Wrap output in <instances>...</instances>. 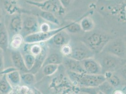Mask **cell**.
<instances>
[{"instance_id": "cell-32", "label": "cell", "mask_w": 126, "mask_h": 94, "mask_svg": "<svg viewBox=\"0 0 126 94\" xmlns=\"http://www.w3.org/2000/svg\"><path fill=\"white\" fill-rule=\"evenodd\" d=\"M40 30L41 31L46 32L50 31V26L47 23H43L40 26Z\"/></svg>"}, {"instance_id": "cell-15", "label": "cell", "mask_w": 126, "mask_h": 94, "mask_svg": "<svg viewBox=\"0 0 126 94\" xmlns=\"http://www.w3.org/2000/svg\"><path fill=\"white\" fill-rule=\"evenodd\" d=\"M9 45V38L4 23H0V48L5 51Z\"/></svg>"}, {"instance_id": "cell-34", "label": "cell", "mask_w": 126, "mask_h": 94, "mask_svg": "<svg viewBox=\"0 0 126 94\" xmlns=\"http://www.w3.org/2000/svg\"><path fill=\"white\" fill-rule=\"evenodd\" d=\"M104 94V93H103V92H101H101H98V94Z\"/></svg>"}, {"instance_id": "cell-4", "label": "cell", "mask_w": 126, "mask_h": 94, "mask_svg": "<svg viewBox=\"0 0 126 94\" xmlns=\"http://www.w3.org/2000/svg\"><path fill=\"white\" fill-rule=\"evenodd\" d=\"M4 25L8 31L10 42L12 37L19 34L22 30L21 14L16 13L12 15H8L6 18Z\"/></svg>"}, {"instance_id": "cell-17", "label": "cell", "mask_w": 126, "mask_h": 94, "mask_svg": "<svg viewBox=\"0 0 126 94\" xmlns=\"http://www.w3.org/2000/svg\"><path fill=\"white\" fill-rule=\"evenodd\" d=\"M63 58L62 54L57 53H54L48 55L43 63L42 67L49 64L59 65L63 62Z\"/></svg>"}, {"instance_id": "cell-5", "label": "cell", "mask_w": 126, "mask_h": 94, "mask_svg": "<svg viewBox=\"0 0 126 94\" xmlns=\"http://www.w3.org/2000/svg\"><path fill=\"white\" fill-rule=\"evenodd\" d=\"M67 26L68 25L46 32L38 31L32 33L24 38V42L26 44H34L47 41L58 32L66 29Z\"/></svg>"}, {"instance_id": "cell-16", "label": "cell", "mask_w": 126, "mask_h": 94, "mask_svg": "<svg viewBox=\"0 0 126 94\" xmlns=\"http://www.w3.org/2000/svg\"><path fill=\"white\" fill-rule=\"evenodd\" d=\"M6 77L9 83L14 89L20 86L21 83V73L18 70H14L6 74Z\"/></svg>"}, {"instance_id": "cell-21", "label": "cell", "mask_w": 126, "mask_h": 94, "mask_svg": "<svg viewBox=\"0 0 126 94\" xmlns=\"http://www.w3.org/2000/svg\"><path fill=\"white\" fill-rule=\"evenodd\" d=\"M21 83H23L25 86H30L35 83L36 78L34 74L30 73H21Z\"/></svg>"}, {"instance_id": "cell-31", "label": "cell", "mask_w": 126, "mask_h": 94, "mask_svg": "<svg viewBox=\"0 0 126 94\" xmlns=\"http://www.w3.org/2000/svg\"><path fill=\"white\" fill-rule=\"evenodd\" d=\"M4 69V51L0 48V75Z\"/></svg>"}, {"instance_id": "cell-18", "label": "cell", "mask_w": 126, "mask_h": 94, "mask_svg": "<svg viewBox=\"0 0 126 94\" xmlns=\"http://www.w3.org/2000/svg\"><path fill=\"white\" fill-rule=\"evenodd\" d=\"M13 90L5 75H0V94H10Z\"/></svg>"}, {"instance_id": "cell-3", "label": "cell", "mask_w": 126, "mask_h": 94, "mask_svg": "<svg viewBox=\"0 0 126 94\" xmlns=\"http://www.w3.org/2000/svg\"><path fill=\"white\" fill-rule=\"evenodd\" d=\"M22 30L20 32L23 38L38 31L39 23L35 16L27 14H21Z\"/></svg>"}, {"instance_id": "cell-25", "label": "cell", "mask_w": 126, "mask_h": 94, "mask_svg": "<svg viewBox=\"0 0 126 94\" xmlns=\"http://www.w3.org/2000/svg\"><path fill=\"white\" fill-rule=\"evenodd\" d=\"M31 44V46L30 47L29 49H23L24 52H29L30 53L36 57L40 55L42 50V47L40 45L38 44L37 43H34V44Z\"/></svg>"}, {"instance_id": "cell-9", "label": "cell", "mask_w": 126, "mask_h": 94, "mask_svg": "<svg viewBox=\"0 0 126 94\" xmlns=\"http://www.w3.org/2000/svg\"><path fill=\"white\" fill-rule=\"evenodd\" d=\"M85 73L89 74H102V69L99 63L92 58L80 61Z\"/></svg>"}, {"instance_id": "cell-30", "label": "cell", "mask_w": 126, "mask_h": 94, "mask_svg": "<svg viewBox=\"0 0 126 94\" xmlns=\"http://www.w3.org/2000/svg\"><path fill=\"white\" fill-rule=\"evenodd\" d=\"M60 50L62 55L68 57L72 52V47L68 44H66L61 47Z\"/></svg>"}, {"instance_id": "cell-13", "label": "cell", "mask_w": 126, "mask_h": 94, "mask_svg": "<svg viewBox=\"0 0 126 94\" xmlns=\"http://www.w3.org/2000/svg\"><path fill=\"white\" fill-rule=\"evenodd\" d=\"M63 30L58 32L50 39L53 44L58 47H62L67 44L70 41V37L67 32Z\"/></svg>"}, {"instance_id": "cell-22", "label": "cell", "mask_w": 126, "mask_h": 94, "mask_svg": "<svg viewBox=\"0 0 126 94\" xmlns=\"http://www.w3.org/2000/svg\"><path fill=\"white\" fill-rule=\"evenodd\" d=\"M40 16L43 19H44L46 21H48L57 25H60L59 21L52 13L42 11L40 12Z\"/></svg>"}, {"instance_id": "cell-10", "label": "cell", "mask_w": 126, "mask_h": 94, "mask_svg": "<svg viewBox=\"0 0 126 94\" xmlns=\"http://www.w3.org/2000/svg\"><path fill=\"white\" fill-rule=\"evenodd\" d=\"M120 58L108 53L101 59L100 63H98L101 66L102 70L103 69L111 70L115 69L121 63Z\"/></svg>"}, {"instance_id": "cell-36", "label": "cell", "mask_w": 126, "mask_h": 94, "mask_svg": "<svg viewBox=\"0 0 126 94\" xmlns=\"http://www.w3.org/2000/svg\"></svg>"}, {"instance_id": "cell-28", "label": "cell", "mask_w": 126, "mask_h": 94, "mask_svg": "<svg viewBox=\"0 0 126 94\" xmlns=\"http://www.w3.org/2000/svg\"><path fill=\"white\" fill-rule=\"evenodd\" d=\"M106 79H107L108 82L110 84L111 86L117 87L120 83V80L118 77L114 75L110 74V75H108L105 76Z\"/></svg>"}, {"instance_id": "cell-14", "label": "cell", "mask_w": 126, "mask_h": 94, "mask_svg": "<svg viewBox=\"0 0 126 94\" xmlns=\"http://www.w3.org/2000/svg\"><path fill=\"white\" fill-rule=\"evenodd\" d=\"M47 49H46L45 48L43 47L41 53L38 56L35 57L34 64L31 70L29 72H30L33 74L37 73L40 69L42 67L43 64L47 57Z\"/></svg>"}, {"instance_id": "cell-23", "label": "cell", "mask_w": 126, "mask_h": 94, "mask_svg": "<svg viewBox=\"0 0 126 94\" xmlns=\"http://www.w3.org/2000/svg\"><path fill=\"white\" fill-rule=\"evenodd\" d=\"M80 26L81 29L84 31H89L94 28V24L91 18L86 17L80 22Z\"/></svg>"}, {"instance_id": "cell-20", "label": "cell", "mask_w": 126, "mask_h": 94, "mask_svg": "<svg viewBox=\"0 0 126 94\" xmlns=\"http://www.w3.org/2000/svg\"><path fill=\"white\" fill-rule=\"evenodd\" d=\"M21 54L22 55L26 69L29 72L34 64L35 57L29 52H24V53H21Z\"/></svg>"}, {"instance_id": "cell-33", "label": "cell", "mask_w": 126, "mask_h": 94, "mask_svg": "<svg viewBox=\"0 0 126 94\" xmlns=\"http://www.w3.org/2000/svg\"><path fill=\"white\" fill-rule=\"evenodd\" d=\"M114 94H122V93H121V92L120 91L118 90V91H115V92H114Z\"/></svg>"}, {"instance_id": "cell-29", "label": "cell", "mask_w": 126, "mask_h": 94, "mask_svg": "<svg viewBox=\"0 0 126 94\" xmlns=\"http://www.w3.org/2000/svg\"><path fill=\"white\" fill-rule=\"evenodd\" d=\"M66 29L71 33H76L80 31L81 29L79 24L77 23H73L68 25Z\"/></svg>"}, {"instance_id": "cell-19", "label": "cell", "mask_w": 126, "mask_h": 94, "mask_svg": "<svg viewBox=\"0 0 126 94\" xmlns=\"http://www.w3.org/2000/svg\"><path fill=\"white\" fill-rule=\"evenodd\" d=\"M24 43L23 37L20 34H17L11 39L9 42V47L11 49L18 50Z\"/></svg>"}, {"instance_id": "cell-27", "label": "cell", "mask_w": 126, "mask_h": 94, "mask_svg": "<svg viewBox=\"0 0 126 94\" xmlns=\"http://www.w3.org/2000/svg\"><path fill=\"white\" fill-rule=\"evenodd\" d=\"M13 91L16 94H34L32 89L25 85L19 86L14 88Z\"/></svg>"}, {"instance_id": "cell-2", "label": "cell", "mask_w": 126, "mask_h": 94, "mask_svg": "<svg viewBox=\"0 0 126 94\" xmlns=\"http://www.w3.org/2000/svg\"><path fill=\"white\" fill-rule=\"evenodd\" d=\"M109 40V37L106 34L95 32L91 34L86 39V45L92 51L99 52L104 48Z\"/></svg>"}, {"instance_id": "cell-35", "label": "cell", "mask_w": 126, "mask_h": 94, "mask_svg": "<svg viewBox=\"0 0 126 94\" xmlns=\"http://www.w3.org/2000/svg\"><path fill=\"white\" fill-rule=\"evenodd\" d=\"M1 16H0V23L1 22Z\"/></svg>"}, {"instance_id": "cell-6", "label": "cell", "mask_w": 126, "mask_h": 94, "mask_svg": "<svg viewBox=\"0 0 126 94\" xmlns=\"http://www.w3.org/2000/svg\"><path fill=\"white\" fill-rule=\"evenodd\" d=\"M72 47V52L68 57L79 61L91 58L93 56V51L84 43H78Z\"/></svg>"}, {"instance_id": "cell-11", "label": "cell", "mask_w": 126, "mask_h": 94, "mask_svg": "<svg viewBox=\"0 0 126 94\" xmlns=\"http://www.w3.org/2000/svg\"><path fill=\"white\" fill-rule=\"evenodd\" d=\"M62 63L69 72L77 73H86L80 61L64 57L63 58Z\"/></svg>"}, {"instance_id": "cell-1", "label": "cell", "mask_w": 126, "mask_h": 94, "mask_svg": "<svg viewBox=\"0 0 126 94\" xmlns=\"http://www.w3.org/2000/svg\"><path fill=\"white\" fill-rule=\"evenodd\" d=\"M69 75L73 81L87 88L99 87L106 80L105 76L103 74L77 73L69 71Z\"/></svg>"}, {"instance_id": "cell-12", "label": "cell", "mask_w": 126, "mask_h": 94, "mask_svg": "<svg viewBox=\"0 0 126 94\" xmlns=\"http://www.w3.org/2000/svg\"><path fill=\"white\" fill-rule=\"evenodd\" d=\"M27 3L34 5L41 8L42 11L49 12L51 13L56 12L58 11L60 9V6L59 4L58 1L48 0L42 2H33L32 1H26Z\"/></svg>"}, {"instance_id": "cell-26", "label": "cell", "mask_w": 126, "mask_h": 94, "mask_svg": "<svg viewBox=\"0 0 126 94\" xmlns=\"http://www.w3.org/2000/svg\"><path fill=\"white\" fill-rule=\"evenodd\" d=\"M58 65L49 64L43 66V73L46 76H50L55 73L58 70Z\"/></svg>"}, {"instance_id": "cell-7", "label": "cell", "mask_w": 126, "mask_h": 94, "mask_svg": "<svg viewBox=\"0 0 126 94\" xmlns=\"http://www.w3.org/2000/svg\"><path fill=\"white\" fill-rule=\"evenodd\" d=\"M104 49L107 53L121 58L124 57L126 54L125 44L120 40H117L108 43Z\"/></svg>"}, {"instance_id": "cell-24", "label": "cell", "mask_w": 126, "mask_h": 94, "mask_svg": "<svg viewBox=\"0 0 126 94\" xmlns=\"http://www.w3.org/2000/svg\"><path fill=\"white\" fill-rule=\"evenodd\" d=\"M4 7L8 15H12L18 13L16 2H14V1H4Z\"/></svg>"}, {"instance_id": "cell-8", "label": "cell", "mask_w": 126, "mask_h": 94, "mask_svg": "<svg viewBox=\"0 0 126 94\" xmlns=\"http://www.w3.org/2000/svg\"><path fill=\"white\" fill-rule=\"evenodd\" d=\"M10 58L12 66L19 71L20 73L29 72L26 69L21 51L10 49Z\"/></svg>"}]
</instances>
